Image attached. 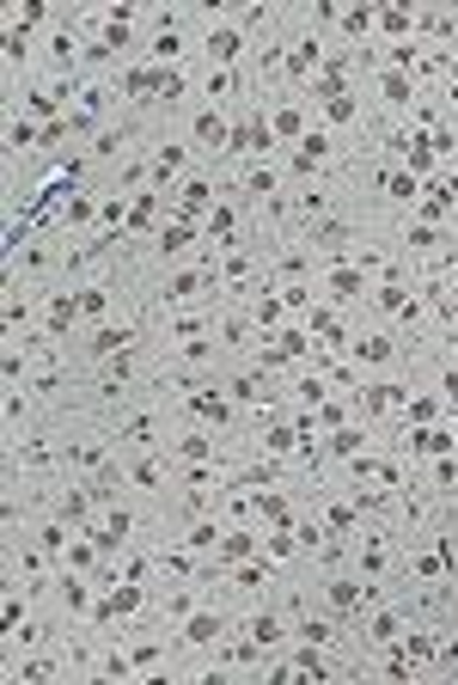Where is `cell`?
Masks as SVG:
<instances>
[{
  "label": "cell",
  "mask_w": 458,
  "mask_h": 685,
  "mask_svg": "<svg viewBox=\"0 0 458 685\" xmlns=\"http://www.w3.org/2000/svg\"><path fill=\"white\" fill-rule=\"evenodd\" d=\"M153 300H159V319L166 312H190V307H214L220 300V276H214V264H178L159 276Z\"/></svg>",
  "instance_id": "obj_1"
},
{
  "label": "cell",
  "mask_w": 458,
  "mask_h": 685,
  "mask_svg": "<svg viewBox=\"0 0 458 685\" xmlns=\"http://www.w3.org/2000/svg\"><path fill=\"white\" fill-rule=\"evenodd\" d=\"M336 159H342L336 135H330L324 123H312V129H305V135L288 147V159H281V166H288V178H324V171H330Z\"/></svg>",
  "instance_id": "obj_2"
},
{
  "label": "cell",
  "mask_w": 458,
  "mask_h": 685,
  "mask_svg": "<svg viewBox=\"0 0 458 685\" xmlns=\"http://www.w3.org/2000/svg\"><path fill=\"white\" fill-rule=\"evenodd\" d=\"M324 62H330V49H324V37H318V32H300V37H293V44H288V62H281V80L293 86L288 98H300Z\"/></svg>",
  "instance_id": "obj_3"
},
{
  "label": "cell",
  "mask_w": 458,
  "mask_h": 685,
  "mask_svg": "<svg viewBox=\"0 0 458 685\" xmlns=\"http://www.w3.org/2000/svg\"><path fill=\"white\" fill-rule=\"evenodd\" d=\"M415 392L410 380H366L361 398H354V417L361 422H379V417H403V405H410Z\"/></svg>",
  "instance_id": "obj_4"
},
{
  "label": "cell",
  "mask_w": 458,
  "mask_h": 685,
  "mask_svg": "<svg viewBox=\"0 0 458 685\" xmlns=\"http://www.w3.org/2000/svg\"><path fill=\"white\" fill-rule=\"evenodd\" d=\"M159 435H166V410H159V405L135 410V417H122L117 429H110L117 453H147V447H159Z\"/></svg>",
  "instance_id": "obj_5"
},
{
  "label": "cell",
  "mask_w": 458,
  "mask_h": 685,
  "mask_svg": "<svg viewBox=\"0 0 458 685\" xmlns=\"http://www.w3.org/2000/svg\"><path fill=\"white\" fill-rule=\"evenodd\" d=\"M190 147H196V154L227 159V147H232V123H227V110H220V105L190 110Z\"/></svg>",
  "instance_id": "obj_6"
},
{
  "label": "cell",
  "mask_w": 458,
  "mask_h": 685,
  "mask_svg": "<svg viewBox=\"0 0 458 685\" xmlns=\"http://www.w3.org/2000/svg\"><path fill=\"white\" fill-rule=\"evenodd\" d=\"M135 349H141V319H110V325L92 331L86 361L98 368V361H110V356H135Z\"/></svg>",
  "instance_id": "obj_7"
},
{
  "label": "cell",
  "mask_w": 458,
  "mask_h": 685,
  "mask_svg": "<svg viewBox=\"0 0 458 685\" xmlns=\"http://www.w3.org/2000/svg\"><path fill=\"white\" fill-rule=\"evenodd\" d=\"M178 410H183L190 422H202V429H232V417H239V405L227 398V386H220V380H214V386H202V392H190Z\"/></svg>",
  "instance_id": "obj_8"
},
{
  "label": "cell",
  "mask_w": 458,
  "mask_h": 685,
  "mask_svg": "<svg viewBox=\"0 0 458 685\" xmlns=\"http://www.w3.org/2000/svg\"><path fill=\"white\" fill-rule=\"evenodd\" d=\"M227 630H232V624H227V612L202 600V606L178 624V642H183V649H220V642H227Z\"/></svg>",
  "instance_id": "obj_9"
},
{
  "label": "cell",
  "mask_w": 458,
  "mask_h": 685,
  "mask_svg": "<svg viewBox=\"0 0 458 685\" xmlns=\"http://www.w3.org/2000/svg\"><path fill=\"white\" fill-rule=\"evenodd\" d=\"M202 56H208V68H239L244 56H251V37H244L232 19H220V25L202 32Z\"/></svg>",
  "instance_id": "obj_10"
},
{
  "label": "cell",
  "mask_w": 458,
  "mask_h": 685,
  "mask_svg": "<svg viewBox=\"0 0 458 685\" xmlns=\"http://www.w3.org/2000/svg\"><path fill=\"white\" fill-rule=\"evenodd\" d=\"M190 154H196L190 141H159V147L147 154V178H153V190H166V196H171V184H178V178H190Z\"/></svg>",
  "instance_id": "obj_11"
},
{
  "label": "cell",
  "mask_w": 458,
  "mask_h": 685,
  "mask_svg": "<svg viewBox=\"0 0 458 685\" xmlns=\"http://www.w3.org/2000/svg\"><path fill=\"white\" fill-rule=\"evenodd\" d=\"M349 361L354 368H391V361H403V337H391V331H354Z\"/></svg>",
  "instance_id": "obj_12"
},
{
  "label": "cell",
  "mask_w": 458,
  "mask_h": 685,
  "mask_svg": "<svg viewBox=\"0 0 458 685\" xmlns=\"http://www.w3.org/2000/svg\"><path fill=\"white\" fill-rule=\"evenodd\" d=\"M239 630L257 642L263 654H269V649H288V642H293V618H288V612H275V606H257L251 618L239 624Z\"/></svg>",
  "instance_id": "obj_13"
},
{
  "label": "cell",
  "mask_w": 458,
  "mask_h": 685,
  "mask_svg": "<svg viewBox=\"0 0 458 685\" xmlns=\"http://www.w3.org/2000/svg\"><path fill=\"white\" fill-rule=\"evenodd\" d=\"M159 74H166L159 62H129L110 80H117V98H129V105H159Z\"/></svg>",
  "instance_id": "obj_14"
},
{
  "label": "cell",
  "mask_w": 458,
  "mask_h": 685,
  "mask_svg": "<svg viewBox=\"0 0 458 685\" xmlns=\"http://www.w3.org/2000/svg\"><path fill=\"white\" fill-rule=\"evenodd\" d=\"M281 184H288V166H275V159H251V166L239 171V196H251V203H275L281 196Z\"/></svg>",
  "instance_id": "obj_15"
},
{
  "label": "cell",
  "mask_w": 458,
  "mask_h": 685,
  "mask_svg": "<svg viewBox=\"0 0 458 685\" xmlns=\"http://www.w3.org/2000/svg\"><path fill=\"white\" fill-rule=\"evenodd\" d=\"M366 288H373V276H361L354 264H324L318 269V295L336 300V307H349V300H366Z\"/></svg>",
  "instance_id": "obj_16"
},
{
  "label": "cell",
  "mask_w": 458,
  "mask_h": 685,
  "mask_svg": "<svg viewBox=\"0 0 458 685\" xmlns=\"http://www.w3.org/2000/svg\"><path fill=\"white\" fill-rule=\"evenodd\" d=\"M349 74H354V62H349V49H330V62L312 74V86H305L300 98H312V105H330V98H342L349 93Z\"/></svg>",
  "instance_id": "obj_17"
},
{
  "label": "cell",
  "mask_w": 458,
  "mask_h": 685,
  "mask_svg": "<svg viewBox=\"0 0 458 685\" xmlns=\"http://www.w3.org/2000/svg\"><path fill=\"white\" fill-rule=\"evenodd\" d=\"M257 453H269V459H288L293 466V453H300V429H293V417L281 410V417H269V422H257Z\"/></svg>",
  "instance_id": "obj_18"
},
{
  "label": "cell",
  "mask_w": 458,
  "mask_h": 685,
  "mask_svg": "<svg viewBox=\"0 0 458 685\" xmlns=\"http://www.w3.org/2000/svg\"><path fill=\"white\" fill-rule=\"evenodd\" d=\"M166 459L171 466H208V459H220V441H214V429L196 422V429H183V435L166 447Z\"/></svg>",
  "instance_id": "obj_19"
},
{
  "label": "cell",
  "mask_w": 458,
  "mask_h": 685,
  "mask_svg": "<svg viewBox=\"0 0 458 685\" xmlns=\"http://www.w3.org/2000/svg\"><path fill=\"white\" fill-rule=\"evenodd\" d=\"M373 93H379V105H385V110L410 117L415 98H422V86H415V74H391V68H379V74H373Z\"/></svg>",
  "instance_id": "obj_20"
},
{
  "label": "cell",
  "mask_w": 458,
  "mask_h": 685,
  "mask_svg": "<svg viewBox=\"0 0 458 685\" xmlns=\"http://www.w3.org/2000/svg\"><path fill=\"white\" fill-rule=\"evenodd\" d=\"M122 466H129V490H141V496H159V490H166V478H171V459L166 453H135V459H122Z\"/></svg>",
  "instance_id": "obj_21"
},
{
  "label": "cell",
  "mask_w": 458,
  "mask_h": 685,
  "mask_svg": "<svg viewBox=\"0 0 458 685\" xmlns=\"http://www.w3.org/2000/svg\"><path fill=\"white\" fill-rule=\"evenodd\" d=\"M74 325H80V288H56V295H49V307H44L49 342H68V337H74Z\"/></svg>",
  "instance_id": "obj_22"
},
{
  "label": "cell",
  "mask_w": 458,
  "mask_h": 685,
  "mask_svg": "<svg viewBox=\"0 0 458 685\" xmlns=\"http://www.w3.org/2000/svg\"><path fill=\"white\" fill-rule=\"evenodd\" d=\"M373 184L385 190V203H391V208H410V215H415V203H422V178L403 171V166H379V171H373Z\"/></svg>",
  "instance_id": "obj_23"
},
{
  "label": "cell",
  "mask_w": 458,
  "mask_h": 685,
  "mask_svg": "<svg viewBox=\"0 0 458 685\" xmlns=\"http://www.w3.org/2000/svg\"><path fill=\"white\" fill-rule=\"evenodd\" d=\"M318 447H324V459H354V453L373 447V422H361V417L342 422V429H330V435H324Z\"/></svg>",
  "instance_id": "obj_24"
},
{
  "label": "cell",
  "mask_w": 458,
  "mask_h": 685,
  "mask_svg": "<svg viewBox=\"0 0 458 685\" xmlns=\"http://www.w3.org/2000/svg\"><path fill=\"white\" fill-rule=\"evenodd\" d=\"M318 520L330 527V539H361V527H366V514L354 508L349 496H324L318 502Z\"/></svg>",
  "instance_id": "obj_25"
},
{
  "label": "cell",
  "mask_w": 458,
  "mask_h": 685,
  "mask_svg": "<svg viewBox=\"0 0 458 685\" xmlns=\"http://www.w3.org/2000/svg\"><path fill=\"white\" fill-rule=\"evenodd\" d=\"M166 342H190V337H214V307H190V312H166L159 319Z\"/></svg>",
  "instance_id": "obj_26"
},
{
  "label": "cell",
  "mask_w": 458,
  "mask_h": 685,
  "mask_svg": "<svg viewBox=\"0 0 458 685\" xmlns=\"http://www.w3.org/2000/svg\"><path fill=\"white\" fill-rule=\"evenodd\" d=\"M293 618V642H318V649H336L342 642V624L330 612H288Z\"/></svg>",
  "instance_id": "obj_27"
},
{
  "label": "cell",
  "mask_w": 458,
  "mask_h": 685,
  "mask_svg": "<svg viewBox=\"0 0 458 685\" xmlns=\"http://www.w3.org/2000/svg\"><path fill=\"white\" fill-rule=\"evenodd\" d=\"M220 539H227V520H220V514H202V520H183V532H178V545H190L196 557H214V551H220Z\"/></svg>",
  "instance_id": "obj_28"
},
{
  "label": "cell",
  "mask_w": 458,
  "mask_h": 685,
  "mask_svg": "<svg viewBox=\"0 0 458 685\" xmlns=\"http://www.w3.org/2000/svg\"><path fill=\"white\" fill-rule=\"evenodd\" d=\"M135 135H141V117H122V123H105L98 135H92V147H86V154H92V159H122Z\"/></svg>",
  "instance_id": "obj_29"
},
{
  "label": "cell",
  "mask_w": 458,
  "mask_h": 685,
  "mask_svg": "<svg viewBox=\"0 0 458 685\" xmlns=\"http://www.w3.org/2000/svg\"><path fill=\"white\" fill-rule=\"evenodd\" d=\"M110 312H117V281L110 276L86 281L80 288V319H92V331H98V325H110Z\"/></svg>",
  "instance_id": "obj_30"
},
{
  "label": "cell",
  "mask_w": 458,
  "mask_h": 685,
  "mask_svg": "<svg viewBox=\"0 0 458 685\" xmlns=\"http://www.w3.org/2000/svg\"><path fill=\"white\" fill-rule=\"evenodd\" d=\"M7 466H25V471H61V447H49V441H13V453H7Z\"/></svg>",
  "instance_id": "obj_31"
},
{
  "label": "cell",
  "mask_w": 458,
  "mask_h": 685,
  "mask_svg": "<svg viewBox=\"0 0 458 685\" xmlns=\"http://www.w3.org/2000/svg\"><path fill=\"white\" fill-rule=\"evenodd\" d=\"M263 551V527H227V539H220V551H214V563H244V557H257Z\"/></svg>",
  "instance_id": "obj_32"
},
{
  "label": "cell",
  "mask_w": 458,
  "mask_h": 685,
  "mask_svg": "<svg viewBox=\"0 0 458 685\" xmlns=\"http://www.w3.org/2000/svg\"><path fill=\"white\" fill-rule=\"evenodd\" d=\"M129 654H135V673L147 685H166V642H159V637H135V642H129Z\"/></svg>",
  "instance_id": "obj_33"
},
{
  "label": "cell",
  "mask_w": 458,
  "mask_h": 685,
  "mask_svg": "<svg viewBox=\"0 0 458 685\" xmlns=\"http://www.w3.org/2000/svg\"><path fill=\"white\" fill-rule=\"evenodd\" d=\"M269 129L281 135V147H293V141L312 129V123H305V98H281V105L269 110Z\"/></svg>",
  "instance_id": "obj_34"
},
{
  "label": "cell",
  "mask_w": 458,
  "mask_h": 685,
  "mask_svg": "<svg viewBox=\"0 0 458 685\" xmlns=\"http://www.w3.org/2000/svg\"><path fill=\"white\" fill-rule=\"evenodd\" d=\"M239 93H251V80H244L239 68H208V74H202V98H208V105H227V98H239Z\"/></svg>",
  "instance_id": "obj_35"
},
{
  "label": "cell",
  "mask_w": 458,
  "mask_h": 685,
  "mask_svg": "<svg viewBox=\"0 0 458 685\" xmlns=\"http://www.w3.org/2000/svg\"><path fill=\"white\" fill-rule=\"evenodd\" d=\"M397 649L410 654L415 668H434V661H441V630H422V624L410 618V630L397 637Z\"/></svg>",
  "instance_id": "obj_36"
},
{
  "label": "cell",
  "mask_w": 458,
  "mask_h": 685,
  "mask_svg": "<svg viewBox=\"0 0 458 685\" xmlns=\"http://www.w3.org/2000/svg\"><path fill=\"white\" fill-rule=\"evenodd\" d=\"M288 661H293V680H330V654L318 649V642H293L288 649Z\"/></svg>",
  "instance_id": "obj_37"
},
{
  "label": "cell",
  "mask_w": 458,
  "mask_h": 685,
  "mask_svg": "<svg viewBox=\"0 0 458 685\" xmlns=\"http://www.w3.org/2000/svg\"><path fill=\"white\" fill-rule=\"evenodd\" d=\"M336 25H342V37H349L354 49H366V37L379 32V7H366V0H361V7H342Z\"/></svg>",
  "instance_id": "obj_38"
},
{
  "label": "cell",
  "mask_w": 458,
  "mask_h": 685,
  "mask_svg": "<svg viewBox=\"0 0 458 685\" xmlns=\"http://www.w3.org/2000/svg\"><path fill=\"white\" fill-rule=\"evenodd\" d=\"M37 147H44V123H37V117H7V154H37Z\"/></svg>",
  "instance_id": "obj_39"
},
{
  "label": "cell",
  "mask_w": 458,
  "mask_h": 685,
  "mask_svg": "<svg viewBox=\"0 0 458 685\" xmlns=\"http://www.w3.org/2000/svg\"><path fill=\"white\" fill-rule=\"evenodd\" d=\"M98 203H105L98 190H74V196H68V208H61V215H56V227H68V233H80V227H92V220H98Z\"/></svg>",
  "instance_id": "obj_40"
},
{
  "label": "cell",
  "mask_w": 458,
  "mask_h": 685,
  "mask_svg": "<svg viewBox=\"0 0 458 685\" xmlns=\"http://www.w3.org/2000/svg\"><path fill=\"white\" fill-rule=\"evenodd\" d=\"M220 356H227V349H220V337H190V342H178V349H171V368H214Z\"/></svg>",
  "instance_id": "obj_41"
},
{
  "label": "cell",
  "mask_w": 458,
  "mask_h": 685,
  "mask_svg": "<svg viewBox=\"0 0 458 685\" xmlns=\"http://www.w3.org/2000/svg\"><path fill=\"white\" fill-rule=\"evenodd\" d=\"M214 668H263V649H257L251 637H244V630H239V637L227 630V642L214 649Z\"/></svg>",
  "instance_id": "obj_42"
},
{
  "label": "cell",
  "mask_w": 458,
  "mask_h": 685,
  "mask_svg": "<svg viewBox=\"0 0 458 685\" xmlns=\"http://www.w3.org/2000/svg\"><path fill=\"white\" fill-rule=\"evenodd\" d=\"M251 502H257V527H293V520H300L281 490H251Z\"/></svg>",
  "instance_id": "obj_43"
},
{
  "label": "cell",
  "mask_w": 458,
  "mask_h": 685,
  "mask_svg": "<svg viewBox=\"0 0 458 685\" xmlns=\"http://www.w3.org/2000/svg\"><path fill=\"white\" fill-rule=\"evenodd\" d=\"M0 49H7V68H25L31 62V25L19 13H7V32H0Z\"/></svg>",
  "instance_id": "obj_44"
},
{
  "label": "cell",
  "mask_w": 458,
  "mask_h": 685,
  "mask_svg": "<svg viewBox=\"0 0 458 685\" xmlns=\"http://www.w3.org/2000/svg\"><path fill=\"white\" fill-rule=\"evenodd\" d=\"M92 680H141V673H135V654H129V642H110V649L105 654H98V673H92Z\"/></svg>",
  "instance_id": "obj_45"
},
{
  "label": "cell",
  "mask_w": 458,
  "mask_h": 685,
  "mask_svg": "<svg viewBox=\"0 0 458 685\" xmlns=\"http://www.w3.org/2000/svg\"><path fill=\"white\" fill-rule=\"evenodd\" d=\"M366 307L379 312V319H397V312L410 307V288H403V281H373V288H366Z\"/></svg>",
  "instance_id": "obj_46"
},
{
  "label": "cell",
  "mask_w": 458,
  "mask_h": 685,
  "mask_svg": "<svg viewBox=\"0 0 458 685\" xmlns=\"http://www.w3.org/2000/svg\"><path fill=\"white\" fill-rule=\"evenodd\" d=\"M183 56H190L183 32H147V62H159V68H178Z\"/></svg>",
  "instance_id": "obj_47"
},
{
  "label": "cell",
  "mask_w": 458,
  "mask_h": 685,
  "mask_svg": "<svg viewBox=\"0 0 458 685\" xmlns=\"http://www.w3.org/2000/svg\"><path fill=\"white\" fill-rule=\"evenodd\" d=\"M379 32H385V44H410L415 37V7H379Z\"/></svg>",
  "instance_id": "obj_48"
},
{
  "label": "cell",
  "mask_w": 458,
  "mask_h": 685,
  "mask_svg": "<svg viewBox=\"0 0 458 685\" xmlns=\"http://www.w3.org/2000/svg\"><path fill=\"white\" fill-rule=\"evenodd\" d=\"M202 581H190V588H166V593H159V612H166V618L171 624H183V618H190V612H196L202 606Z\"/></svg>",
  "instance_id": "obj_49"
},
{
  "label": "cell",
  "mask_w": 458,
  "mask_h": 685,
  "mask_svg": "<svg viewBox=\"0 0 458 685\" xmlns=\"http://www.w3.org/2000/svg\"><path fill=\"white\" fill-rule=\"evenodd\" d=\"M318 110H324V129H330V135H336V129H361V98H354V93L330 98V105H318Z\"/></svg>",
  "instance_id": "obj_50"
},
{
  "label": "cell",
  "mask_w": 458,
  "mask_h": 685,
  "mask_svg": "<svg viewBox=\"0 0 458 685\" xmlns=\"http://www.w3.org/2000/svg\"><path fill=\"white\" fill-rule=\"evenodd\" d=\"M397 422H403V429H427V422H446V405H441V398H427V392H415Z\"/></svg>",
  "instance_id": "obj_51"
},
{
  "label": "cell",
  "mask_w": 458,
  "mask_h": 685,
  "mask_svg": "<svg viewBox=\"0 0 458 685\" xmlns=\"http://www.w3.org/2000/svg\"><path fill=\"white\" fill-rule=\"evenodd\" d=\"M25 618H31V593H19L13 576H7V600H0V637H13Z\"/></svg>",
  "instance_id": "obj_52"
},
{
  "label": "cell",
  "mask_w": 458,
  "mask_h": 685,
  "mask_svg": "<svg viewBox=\"0 0 458 685\" xmlns=\"http://www.w3.org/2000/svg\"><path fill=\"white\" fill-rule=\"evenodd\" d=\"M300 325L312 331V337H330V331L342 325V307H336V300H324V295H318V300H312V312H305Z\"/></svg>",
  "instance_id": "obj_53"
},
{
  "label": "cell",
  "mask_w": 458,
  "mask_h": 685,
  "mask_svg": "<svg viewBox=\"0 0 458 685\" xmlns=\"http://www.w3.org/2000/svg\"><path fill=\"white\" fill-rule=\"evenodd\" d=\"M129 203H135V196L110 190L105 203H98V227H105V233H122V227H129Z\"/></svg>",
  "instance_id": "obj_54"
},
{
  "label": "cell",
  "mask_w": 458,
  "mask_h": 685,
  "mask_svg": "<svg viewBox=\"0 0 458 685\" xmlns=\"http://www.w3.org/2000/svg\"><path fill=\"white\" fill-rule=\"evenodd\" d=\"M427 490H441V496H453V490H458V453L427 459Z\"/></svg>",
  "instance_id": "obj_55"
},
{
  "label": "cell",
  "mask_w": 458,
  "mask_h": 685,
  "mask_svg": "<svg viewBox=\"0 0 458 685\" xmlns=\"http://www.w3.org/2000/svg\"><path fill=\"white\" fill-rule=\"evenodd\" d=\"M312 417H318V435H330V429H342V422H354V405H349V398H324V405L312 410Z\"/></svg>",
  "instance_id": "obj_56"
},
{
  "label": "cell",
  "mask_w": 458,
  "mask_h": 685,
  "mask_svg": "<svg viewBox=\"0 0 458 685\" xmlns=\"http://www.w3.org/2000/svg\"><path fill=\"white\" fill-rule=\"evenodd\" d=\"M427 147H434V159H446V166H453V159H458V129H453V123L427 129Z\"/></svg>",
  "instance_id": "obj_57"
},
{
  "label": "cell",
  "mask_w": 458,
  "mask_h": 685,
  "mask_svg": "<svg viewBox=\"0 0 458 685\" xmlns=\"http://www.w3.org/2000/svg\"><path fill=\"white\" fill-rule=\"evenodd\" d=\"M183 93H190V74H183V68H166V74H159V105H178Z\"/></svg>",
  "instance_id": "obj_58"
},
{
  "label": "cell",
  "mask_w": 458,
  "mask_h": 685,
  "mask_svg": "<svg viewBox=\"0 0 458 685\" xmlns=\"http://www.w3.org/2000/svg\"><path fill=\"white\" fill-rule=\"evenodd\" d=\"M25 325H31V300L25 295H7V337H19Z\"/></svg>",
  "instance_id": "obj_59"
},
{
  "label": "cell",
  "mask_w": 458,
  "mask_h": 685,
  "mask_svg": "<svg viewBox=\"0 0 458 685\" xmlns=\"http://www.w3.org/2000/svg\"><path fill=\"white\" fill-rule=\"evenodd\" d=\"M441 405L458 410V361H446V368H441Z\"/></svg>",
  "instance_id": "obj_60"
},
{
  "label": "cell",
  "mask_w": 458,
  "mask_h": 685,
  "mask_svg": "<svg viewBox=\"0 0 458 685\" xmlns=\"http://www.w3.org/2000/svg\"><path fill=\"white\" fill-rule=\"evenodd\" d=\"M434 312H441V325H446V331H458V288H453L446 300H434Z\"/></svg>",
  "instance_id": "obj_61"
},
{
  "label": "cell",
  "mask_w": 458,
  "mask_h": 685,
  "mask_svg": "<svg viewBox=\"0 0 458 685\" xmlns=\"http://www.w3.org/2000/svg\"><path fill=\"white\" fill-rule=\"evenodd\" d=\"M441 668H458V624L441 630Z\"/></svg>",
  "instance_id": "obj_62"
},
{
  "label": "cell",
  "mask_w": 458,
  "mask_h": 685,
  "mask_svg": "<svg viewBox=\"0 0 458 685\" xmlns=\"http://www.w3.org/2000/svg\"><path fill=\"white\" fill-rule=\"evenodd\" d=\"M19 19H25L31 32H37V25H44V19H49V7H44V0H25V7H19Z\"/></svg>",
  "instance_id": "obj_63"
},
{
  "label": "cell",
  "mask_w": 458,
  "mask_h": 685,
  "mask_svg": "<svg viewBox=\"0 0 458 685\" xmlns=\"http://www.w3.org/2000/svg\"><path fill=\"white\" fill-rule=\"evenodd\" d=\"M441 342H446V349H453V361H458V331H446V337H441Z\"/></svg>",
  "instance_id": "obj_64"
}]
</instances>
